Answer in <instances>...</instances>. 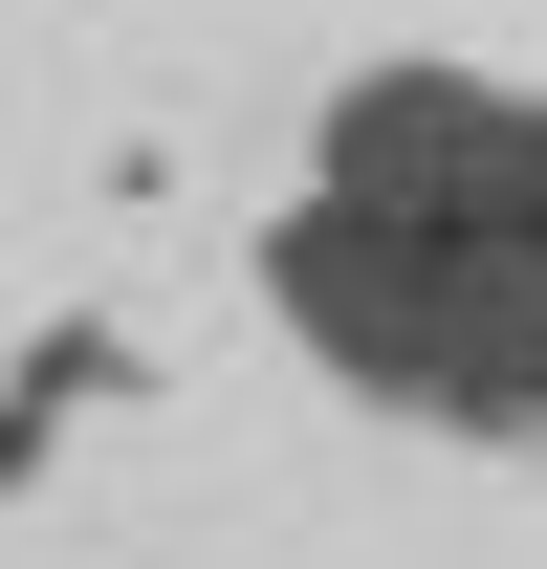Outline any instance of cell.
<instances>
[{
  "instance_id": "6da1fadb",
  "label": "cell",
  "mask_w": 547,
  "mask_h": 569,
  "mask_svg": "<svg viewBox=\"0 0 547 569\" xmlns=\"http://www.w3.org/2000/svg\"><path fill=\"white\" fill-rule=\"evenodd\" d=\"M263 307L350 417L547 438V88L350 67L263 219Z\"/></svg>"
}]
</instances>
